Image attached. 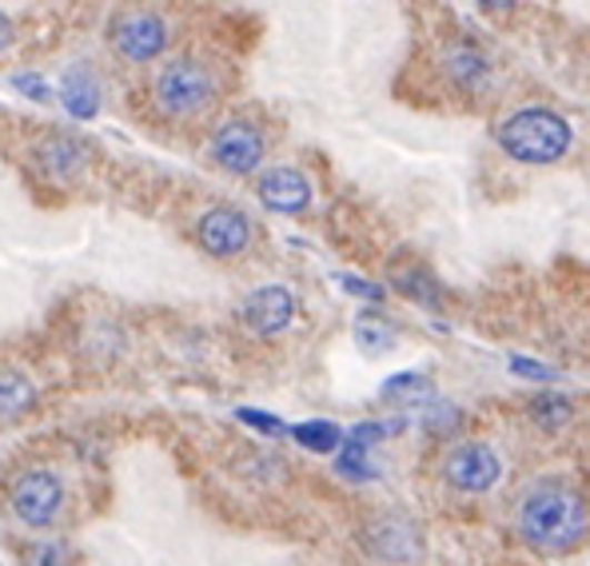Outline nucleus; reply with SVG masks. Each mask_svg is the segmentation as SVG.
<instances>
[{"instance_id":"1","label":"nucleus","mask_w":590,"mask_h":566,"mask_svg":"<svg viewBox=\"0 0 590 566\" xmlns=\"http://www.w3.org/2000/svg\"><path fill=\"white\" fill-rule=\"evenodd\" d=\"M519 530L542 550L574 547L587 530V503L567 487H539L519 507Z\"/></svg>"},{"instance_id":"2","label":"nucleus","mask_w":590,"mask_h":566,"mask_svg":"<svg viewBox=\"0 0 590 566\" xmlns=\"http://www.w3.org/2000/svg\"><path fill=\"white\" fill-rule=\"evenodd\" d=\"M571 140H574L571 124L559 112H551V108H523V112H514L499 128L503 152L523 160V164H554L559 156H567Z\"/></svg>"},{"instance_id":"3","label":"nucleus","mask_w":590,"mask_h":566,"mask_svg":"<svg viewBox=\"0 0 590 566\" xmlns=\"http://www.w3.org/2000/svg\"><path fill=\"white\" fill-rule=\"evenodd\" d=\"M152 89H156V104L164 108L168 117H192L212 97V77L203 72V64L180 57L160 69Z\"/></svg>"},{"instance_id":"4","label":"nucleus","mask_w":590,"mask_h":566,"mask_svg":"<svg viewBox=\"0 0 590 566\" xmlns=\"http://www.w3.org/2000/svg\"><path fill=\"white\" fill-rule=\"evenodd\" d=\"M60 498H64V491H60L57 475H49V471H29V475L12 487V511H17V518L24 527H49L60 511Z\"/></svg>"},{"instance_id":"5","label":"nucleus","mask_w":590,"mask_h":566,"mask_svg":"<svg viewBox=\"0 0 590 566\" xmlns=\"http://www.w3.org/2000/svg\"><path fill=\"white\" fill-rule=\"evenodd\" d=\"M108 40H112V49L120 52V57L128 60H152L160 57V49H164V20L152 17V12H124V17L112 20V32H108Z\"/></svg>"},{"instance_id":"6","label":"nucleus","mask_w":590,"mask_h":566,"mask_svg":"<svg viewBox=\"0 0 590 566\" xmlns=\"http://www.w3.org/2000/svg\"><path fill=\"white\" fill-rule=\"evenodd\" d=\"M212 156H216V164H223L228 172H236V176H248V172H256L263 160V137L252 124L236 120V124L216 132Z\"/></svg>"},{"instance_id":"7","label":"nucleus","mask_w":590,"mask_h":566,"mask_svg":"<svg viewBox=\"0 0 590 566\" xmlns=\"http://www.w3.org/2000/svg\"><path fill=\"white\" fill-rule=\"evenodd\" d=\"M200 247L212 255H240L252 240V224H248V215L236 212V208H212V212L203 215L200 228Z\"/></svg>"},{"instance_id":"8","label":"nucleus","mask_w":590,"mask_h":566,"mask_svg":"<svg viewBox=\"0 0 590 566\" xmlns=\"http://www.w3.org/2000/svg\"><path fill=\"white\" fill-rule=\"evenodd\" d=\"M447 478L463 491H491L494 478H499V459L494 451L483 443H459L451 455H447Z\"/></svg>"},{"instance_id":"9","label":"nucleus","mask_w":590,"mask_h":566,"mask_svg":"<svg viewBox=\"0 0 590 566\" xmlns=\"http://www.w3.org/2000/svg\"><path fill=\"white\" fill-rule=\"evenodd\" d=\"M291 320H296V295H291L288 287H276V283L252 292L248 303H243V323H248L256 335L283 332Z\"/></svg>"},{"instance_id":"10","label":"nucleus","mask_w":590,"mask_h":566,"mask_svg":"<svg viewBox=\"0 0 590 566\" xmlns=\"http://www.w3.org/2000/svg\"><path fill=\"white\" fill-rule=\"evenodd\" d=\"M260 204L271 212H303L311 204V184L296 168H271L260 180Z\"/></svg>"},{"instance_id":"11","label":"nucleus","mask_w":590,"mask_h":566,"mask_svg":"<svg viewBox=\"0 0 590 566\" xmlns=\"http://www.w3.org/2000/svg\"><path fill=\"white\" fill-rule=\"evenodd\" d=\"M60 97H64V108L72 112V117H80V120L97 117L100 89H97V80H92V72H88V69H72V72H68Z\"/></svg>"},{"instance_id":"12","label":"nucleus","mask_w":590,"mask_h":566,"mask_svg":"<svg viewBox=\"0 0 590 566\" xmlns=\"http://www.w3.org/2000/svg\"><path fill=\"white\" fill-rule=\"evenodd\" d=\"M80 164H84V152H80L77 140H49L40 148V168L49 176H72Z\"/></svg>"},{"instance_id":"13","label":"nucleus","mask_w":590,"mask_h":566,"mask_svg":"<svg viewBox=\"0 0 590 566\" xmlns=\"http://www.w3.org/2000/svg\"><path fill=\"white\" fill-rule=\"evenodd\" d=\"M37 400V387L20 372H0V420H12L24 407H32Z\"/></svg>"},{"instance_id":"14","label":"nucleus","mask_w":590,"mask_h":566,"mask_svg":"<svg viewBox=\"0 0 590 566\" xmlns=\"http://www.w3.org/2000/svg\"><path fill=\"white\" fill-rule=\"evenodd\" d=\"M296 435V443H303L308 451H331L339 443V427L331 420H311V423H300V427L291 431Z\"/></svg>"},{"instance_id":"15","label":"nucleus","mask_w":590,"mask_h":566,"mask_svg":"<svg viewBox=\"0 0 590 566\" xmlns=\"http://www.w3.org/2000/svg\"><path fill=\"white\" fill-rule=\"evenodd\" d=\"M396 283H399V292L407 295H416V300H423L427 307H439V283L431 280L427 272H396Z\"/></svg>"},{"instance_id":"16","label":"nucleus","mask_w":590,"mask_h":566,"mask_svg":"<svg viewBox=\"0 0 590 566\" xmlns=\"http://www.w3.org/2000/svg\"><path fill=\"white\" fill-rule=\"evenodd\" d=\"M359 347L368 355H383V352H391L396 347V335H391V327H383V323H371V320H363L359 323Z\"/></svg>"},{"instance_id":"17","label":"nucleus","mask_w":590,"mask_h":566,"mask_svg":"<svg viewBox=\"0 0 590 566\" xmlns=\"http://www.w3.org/2000/svg\"><path fill=\"white\" fill-rule=\"evenodd\" d=\"M339 471H343L348 478H371L376 475V471L368 467V447L351 439L348 447H343V455H339Z\"/></svg>"},{"instance_id":"18","label":"nucleus","mask_w":590,"mask_h":566,"mask_svg":"<svg viewBox=\"0 0 590 566\" xmlns=\"http://www.w3.org/2000/svg\"><path fill=\"white\" fill-rule=\"evenodd\" d=\"M240 420L248 423V427L268 431V435H280V431H283V423L276 420V415H263V411H252V407H243V411H240Z\"/></svg>"},{"instance_id":"19","label":"nucleus","mask_w":590,"mask_h":566,"mask_svg":"<svg viewBox=\"0 0 590 566\" xmlns=\"http://www.w3.org/2000/svg\"><path fill=\"white\" fill-rule=\"evenodd\" d=\"M388 395H399V391H423V395H431V380H423V375H396V380H388Z\"/></svg>"},{"instance_id":"20","label":"nucleus","mask_w":590,"mask_h":566,"mask_svg":"<svg viewBox=\"0 0 590 566\" xmlns=\"http://www.w3.org/2000/svg\"><path fill=\"white\" fill-rule=\"evenodd\" d=\"M511 367L519 375H527V380H554L551 367H542V363H534V360H523V355H511Z\"/></svg>"},{"instance_id":"21","label":"nucleus","mask_w":590,"mask_h":566,"mask_svg":"<svg viewBox=\"0 0 590 566\" xmlns=\"http://www.w3.org/2000/svg\"><path fill=\"white\" fill-rule=\"evenodd\" d=\"M456 420H459L456 407H447V403H436V411L427 415V427L439 431V427H451V423H456Z\"/></svg>"},{"instance_id":"22","label":"nucleus","mask_w":590,"mask_h":566,"mask_svg":"<svg viewBox=\"0 0 590 566\" xmlns=\"http://www.w3.org/2000/svg\"><path fill=\"white\" fill-rule=\"evenodd\" d=\"M383 435H388V431H383V423H359V427L351 431V439L363 443V447H368V443H376V439H383Z\"/></svg>"},{"instance_id":"23","label":"nucleus","mask_w":590,"mask_h":566,"mask_svg":"<svg viewBox=\"0 0 590 566\" xmlns=\"http://www.w3.org/2000/svg\"><path fill=\"white\" fill-rule=\"evenodd\" d=\"M343 287H348L351 295H368V300H379V295H383V287H379V283H363V280H343Z\"/></svg>"},{"instance_id":"24","label":"nucleus","mask_w":590,"mask_h":566,"mask_svg":"<svg viewBox=\"0 0 590 566\" xmlns=\"http://www.w3.org/2000/svg\"><path fill=\"white\" fill-rule=\"evenodd\" d=\"M17 89H20V92H29V97H37V100L49 97V89L40 84V77H17Z\"/></svg>"},{"instance_id":"25","label":"nucleus","mask_w":590,"mask_h":566,"mask_svg":"<svg viewBox=\"0 0 590 566\" xmlns=\"http://www.w3.org/2000/svg\"><path fill=\"white\" fill-rule=\"evenodd\" d=\"M9 44H12V20L0 17V52H9Z\"/></svg>"}]
</instances>
